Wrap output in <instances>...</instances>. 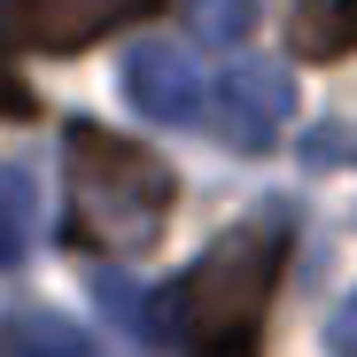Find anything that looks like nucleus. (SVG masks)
<instances>
[{
  "instance_id": "obj_1",
  "label": "nucleus",
  "mask_w": 357,
  "mask_h": 357,
  "mask_svg": "<svg viewBox=\"0 0 357 357\" xmlns=\"http://www.w3.org/2000/svg\"><path fill=\"white\" fill-rule=\"evenodd\" d=\"M295 218L287 210H257L233 233L202 249L195 272H178V319H171V342L187 357H257L264 349V311H272V287L287 272V233Z\"/></svg>"
},
{
  "instance_id": "obj_2",
  "label": "nucleus",
  "mask_w": 357,
  "mask_h": 357,
  "mask_svg": "<svg viewBox=\"0 0 357 357\" xmlns=\"http://www.w3.org/2000/svg\"><path fill=\"white\" fill-rule=\"evenodd\" d=\"M63 163H70V249H148L171 202L178 178L163 155H148L140 140H116L109 125H70L63 132Z\"/></svg>"
},
{
  "instance_id": "obj_3",
  "label": "nucleus",
  "mask_w": 357,
  "mask_h": 357,
  "mask_svg": "<svg viewBox=\"0 0 357 357\" xmlns=\"http://www.w3.org/2000/svg\"><path fill=\"white\" fill-rule=\"evenodd\" d=\"M287 109H295V70L287 63H264V54H241L210 93H202V125L225 140V148H272L280 125H287Z\"/></svg>"
},
{
  "instance_id": "obj_4",
  "label": "nucleus",
  "mask_w": 357,
  "mask_h": 357,
  "mask_svg": "<svg viewBox=\"0 0 357 357\" xmlns=\"http://www.w3.org/2000/svg\"><path fill=\"white\" fill-rule=\"evenodd\" d=\"M163 0H0V31L31 54H78L109 31L155 16Z\"/></svg>"
},
{
  "instance_id": "obj_5",
  "label": "nucleus",
  "mask_w": 357,
  "mask_h": 357,
  "mask_svg": "<svg viewBox=\"0 0 357 357\" xmlns=\"http://www.w3.org/2000/svg\"><path fill=\"white\" fill-rule=\"evenodd\" d=\"M202 70L187 47H132L125 54V101L148 116V125H202Z\"/></svg>"
},
{
  "instance_id": "obj_6",
  "label": "nucleus",
  "mask_w": 357,
  "mask_h": 357,
  "mask_svg": "<svg viewBox=\"0 0 357 357\" xmlns=\"http://www.w3.org/2000/svg\"><path fill=\"white\" fill-rule=\"evenodd\" d=\"M93 303H101L109 326H125L132 342H171L178 287H171V280H163V287H132L125 272H101V280H93Z\"/></svg>"
},
{
  "instance_id": "obj_7",
  "label": "nucleus",
  "mask_w": 357,
  "mask_h": 357,
  "mask_svg": "<svg viewBox=\"0 0 357 357\" xmlns=\"http://www.w3.org/2000/svg\"><path fill=\"white\" fill-rule=\"evenodd\" d=\"M287 47L303 63H342L357 54V0H295L287 8Z\"/></svg>"
},
{
  "instance_id": "obj_8",
  "label": "nucleus",
  "mask_w": 357,
  "mask_h": 357,
  "mask_svg": "<svg viewBox=\"0 0 357 357\" xmlns=\"http://www.w3.org/2000/svg\"><path fill=\"white\" fill-rule=\"evenodd\" d=\"M31 218H39V187L24 163H0V272H16L31 249Z\"/></svg>"
},
{
  "instance_id": "obj_9",
  "label": "nucleus",
  "mask_w": 357,
  "mask_h": 357,
  "mask_svg": "<svg viewBox=\"0 0 357 357\" xmlns=\"http://www.w3.org/2000/svg\"><path fill=\"white\" fill-rule=\"evenodd\" d=\"M8 342H16V357H101L70 319H47V311L16 319V326H8Z\"/></svg>"
},
{
  "instance_id": "obj_10",
  "label": "nucleus",
  "mask_w": 357,
  "mask_h": 357,
  "mask_svg": "<svg viewBox=\"0 0 357 357\" xmlns=\"http://www.w3.org/2000/svg\"><path fill=\"white\" fill-rule=\"evenodd\" d=\"M195 24H202V39H241L257 24V0H195Z\"/></svg>"
},
{
  "instance_id": "obj_11",
  "label": "nucleus",
  "mask_w": 357,
  "mask_h": 357,
  "mask_svg": "<svg viewBox=\"0 0 357 357\" xmlns=\"http://www.w3.org/2000/svg\"><path fill=\"white\" fill-rule=\"evenodd\" d=\"M0 116H16V125H24V116H39V93L16 78V63H8V54H0Z\"/></svg>"
},
{
  "instance_id": "obj_12",
  "label": "nucleus",
  "mask_w": 357,
  "mask_h": 357,
  "mask_svg": "<svg viewBox=\"0 0 357 357\" xmlns=\"http://www.w3.org/2000/svg\"><path fill=\"white\" fill-rule=\"evenodd\" d=\"M326 342H334V357H357V295H342V311L326 319Z\"/></svg>"
}]
</instances>
